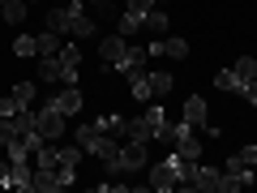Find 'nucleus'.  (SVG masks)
Wrapping results in <instances>:
<instances>
[{
  "label": "nucleus",
  "mask_w": 257,
  "mask_h": 193,
  "mask_svg": "<svg viewBox=\"0 0 257 193\" xmlns=\"http://www.w3.org/2000/svg\"><path fill=\"white\" fill-rule=\"evenodd\" d=\"M35 82H18V86H13V99H18L22 103V108H30V103H35Z\"/></svg>",
  "instance_id": "24"
},
{
  "label": "nucleus",
  "mask_w": 257,
  "mask_h": 193,
  "mask_svg": "<svg viewBox=\"0 0 257 193\" xmlns=\"http://www.w3.org/2000/svg\"><path fill=\"white\" fill-rule=\"evenodd\" d=\"M30 5H39V0H30Z\"/></svg>",
  "instance_id": "37"
},
{
  "label": "nucleus",
  "mask_w": 257,
  "mask_h": 193,
  "mask_svg": "<svg viewBox=\"0 0 257 193\" xmlns=\"http://www.w3.org/2000/svg\"><path fill=\"white\" fill-rule=\"evenodd\" d=\"M214 86H219L223 94H244V86H248V82L236 73V69H223V73H214Z\"/></svg>",
  "instance_id": "10"
},
{
  "label": "nucleus",
  "mask_w": 257,
  "mask_h": 193,
  "mask_svg": "<svg viewBox=\"0 0 257 193\" xmlns=\"http://www.w3.org/2000/svg\"><path fill=\"white\" fill-rule=\"evenodd\" d=\"M244 99H248V103H257V77H253V82L244 86Z\"/></svg>",
  "instance_id": "34"
},
{
  "label": "nucleus",
  "mask_w": 257,
  "mask_h": 193,
  "mask_svg": "<svg viewBox=\"0 0 257 193\" xmlns=\"http://www.w3.org/2000/svg\"><path fill=\"white\" fill-rule=\"evenodd\" d=\"M124 138H138V142H150V138H155V133H150V125H146V116L124 120Z\"/></svg>",
  "instance_id": "16"
},
{
  "label": "nucleus",
  "mask_w": 257,
  "mask_h": 193,
  "mask_svg": "<svg viewBox=\"0 0 257 193\" xmlns=\"http://www.w3.org/2000/svg\"><path fill=\"white\" fill-rule=\"evenodd\" d=\"M18 112H22V103L13 99V94H5V99H0V120H13Z\"/></svg>",
  "instance_id": "28"
},
{
  "label": "nucleus",
  "mask_w": 257,
  "mask_h": 193,
  "mask_svg": "<svg viewBox=\"0 0 257 193\" xmlns=\"http://www.w3.org/2000/svg\"><path fill=\"white\" fill-rule=\"evenodd\" d=\"M146 146H150V142L128 138L124 146H120V172H138V167H146Z\"/></svg>",
  "instance_id": "4"
},
{
  "label": "nucleus",
  "mask_w": 257,
  "mask_h": 193,
  "mask_svg": "<svg viewBox=\"0 0 257 193\" xmlns=\"http://www.w3.org/2000/svg\"><path fill=\"white\" fill-rule=\"evenodd\" d=\"M13 56H22V60H26V56H39V39L35 35H18L13 39Z\"/></svg>",
  "instance_id": "19"
},
{
  "label": "nucleus",
  "mask_w": 257,
  "mask_h": 193,
  "mask_svg": "<svg viewBox=\"0 0 257 193\" xmlns=\"http://www.w3.org/2000/svg\"><path fill=\"white\" fill-rule=\"evenodd\" d=\"M0 13H5V22H9V26H22V22H26V0H9V5H0Z\"/></svg>",
  "instance_id": "15"
},
{
  "label": "nucleus",
  "mask_w": 257,
  "mask_h": 193,
  "mask_svg": "<svg viewBox=\"0 0 257 193\" xmlns=\"http://www.w3.org/2000/svg\"><path fill=\"white\" fill-rule=\"evenodd\" d=\"M47 30L69 35V5H64V9H47Z\"/></svg>",
  "instance_id": "17"
},
{
  "label": "nucleus",
  "mask_w": 257,
  "mask_h": 193,
  "mask_svg": "<svg viewBox=\"0 0 257 193\" xmlns=\"http://www.w3.org/2000/svg\"><path fill=\"white\" fill-rule=\"evenodd\" d=\"M9 163H13V159H9ZM9 189H22V193L35 189V172L26 167V159H18V163H13V172H9Z\"/></svg>",
  "instance_id": "9"
},
{
  "label": "nucleus",
  "mask_w": 257,
  "mask_h": 193,
  "mask_svg": "<svg viewBox=\"0 0 257 193\" xmlns=\"http://www.w3.org/2000/svg\"><path fill=\"white\" fill-rule=\"evenodd\" d=\"M146 47H133V43H128V52H124V60H120L116 64V69H120V73H124L128 77V82H133V77H142V73H146Z\"/></svg>",
  "instance_id": "6"
},
{
  "label": "nucleus",
  "mask_w": 257,
  "mask_h": 193,
  "mask_svg": "<svg viewBox=\"0 0 257 193\" xmlns=\"http://www.w3.org/2000/svg\"><path fill=\"white\" fill-rule=\"evenodd\" d=\"M142 30L155 35V39H163V35H167V13H163V9H150L146 18H142Z\"/></svg>",
  "instance_id": "13"
},
{
  "label": "nucleus",
  "mask_w": 257,
  "mask_h": 193,
  "mask_svg": "<svg viewBox=\"0 0 257 193\" xmlns=\"http://www.w3.org/2000/svg\"><path fill=\"white\" fill-rule=\"evenodd\" d=\"M90 9H94V18H99V22H111V18H120L111 0H90Z\"/></svg>",
  "instance_id": "25"
},
{
  "label": "nucleus",
  "mask_w": 257,
  "mask_h": 193,
  "mask_svg": "<svg viewBox=\"0 0 257 193\" xmlns=\"http://www.w3.org/2000/svg\"><path fill=\"white\" fill-rule=\"evenodd\" d=\"M52 103H56V108L64 112V116H69V112H82V90H77V86H64V90L56 94Z\"/></svg>",
  "instance_id": "12"
},
{
  "label": "nucleus",
  "mask_w": 257,
  "mask_h": 193,
  "mask_svg": "<svg viewBox=\"0 0 257 193\" xmlns=\"http://www.w3.org/2000/svg\"><path fill=\"white\" fill-rule=\"evenodd\" d=\"M35 159H39V167H56V146H47V142H43V146L35 150Z\"/></svg>",
  "instance_id": "29"
},
{
  "label": "nucleus",
  "mask_w": 257,
  "mask_h": 193,
  "mask_svg": "<svg viewBox=\"0 0 257 193\" xmlns=\"http://www.w3.org/2000/svg\"><path fill=\"white\" fill-rule=\"evenodd\" d=\"M56 56H60V69H77V64H82V47L77 43H60Z\"/></svg>",
  "instance_id": "18"
},
{
  "label": "nucleus",
  "mask_w": 257,
  "mask_h": 193,
  "mask_svg": "<svg viewBox=\"0 0 257 193\" xmlns=\"http://www.w3.org/2000/svg\"><path fill=\"white\" fill-rule=\"evenodd\" d=\"M146 52H150V56H172V60H184V56H189V39H180V35H163L159 43H150Z\"/></svg>",
  "instance_id": "5"
},
{
  "label": "nucleus",
  "mask_w": 257,
  "mask_h": 193,
  "mask_svg": "<svg viewBox=\"0 0 257 193\" xmlns=\"http://www.w3.org/2000/svg\"><path fill=\"white\" fill-rule=\"evenodd\" d=\"M116 26H120V35L128 39V35H138V30H142V18H138V13H128V9H124V13L116 18Z\"/></svg>",
  "instance_id": "21"
},
{
  "label": "nucleus",
  "mask_w": 257,
  "mask_h": 193,
  "mask_svg": "<svg viewBox=\"0 0 257 193\" xmlns=\"http://www.w3.org/2000/svg\"><path fill=\"white\" fill-rule=\"evenodd\" d=\"M253 184H257V167H253Z\"/></svg>",
  "instance_id": "35"
},
{
  "label": "nucleus",
  "mask_w": 257,
  "mask_h": 193,
  "mask_svg": "<svg viewBox=\"0 0 257 193\" xmlns=\"http://www.w3.org/2000/svg\"><path fill=\"white\" fill-rule=\"evenodd\" d=\"M150 189H159V193H167V189H180V159H176V155L150 167Z\"/></svg>",
  "instance_id": "2"
},
{
  "label": "nucleus",
  "mask_w": 257,
  "mask_h": 193,
  "mask_svg": "<svg viewBox=\"0 0 257 193\" xmlns=\"http://www.w3.org/2000/svg\"><path fill=\"white\" fill-rule=\"evenodd\" d=\"M0 5H9V0H0Z\"/></svg>",
  "instance_id": "36"
},
{
  "label": "nucleus",
  "mask_w": 257,
  "mask_h": 193,
  "mask_svg": "<svg viewBox=\"0 0 257 193\" xmlns=\"http://www.w3.org/2000/svg\"><path fill=\"white\" fill-rule=\"evenodd\" d=\"M150 86H155V99H167L172 86H176V77L172 73H150Z\"/></svg>",
  "instance_id": "20"
},
{
  "label": "nucleus",
  "mask_w": 257,
  "mask_h": 193,
  "mask_svg": "<svg viewBox=\"0 0 257 193\" xmlns=\"http://www.w3.org/2000/svg\"><path fill=\"white\" fill-rule=\"evenodd\" d=\"M155 5H159V0H128L124 9H128V13H138V18H146V13L155 9Z\"/></svg>",
  "instance_id": "30"
},
{
  "label": "nucleus",
  "mask_w": 257,
  "mask_h": 193,
  "mask_svg": "<svg viewBox=\"0 0 257 193\" xmlns=\"http://www.w3.org/2000/svg\"><path fill=\"white\" fill-rule=\"evenodd\" d=\"M60 52V35H56V30H43V35H39V56H56Z\"/></svg>",
  "instance_id": "23"
},
{
  "label": "nucleus",
  "mask_w": 257,
  "mask_h": 193,
  "mask_svg": "<svg viewBox=\"0 0 257 193\" xmlns=\"http://www.w3.org/2000/svg\"><path fill=\"white\" fill-rule=\"evenodd\" d=\"M124 52H128V39L124 35H107V39H99V56L107 64H120L124 60Z\"/></svg>",
  "instance_id": "8"
},
{
  "label": "nucleus",
  "mask_w": 257,
  "mask_h": 193,
  "mask_svg": "<svg viewBox=\"0 0 257 193\" xmlns=\"http://www.w3.org/2000/svg\"><path fill=\"white\" fill-rule=\"evenodd\" d=\"M13 138H18V129H13V120H0V146H9Z\"/></svg>",
  "instance_id": "31"
},
{
  "label": "nucleus",
  "mask_w": 257,
  "mask_h": 193,
  "mask_svg": "<svg viewBox=\"0 0 257 193\" xmlns=\"http://www.w3.org/2000/svg\"><path fill=\"white\" fill-rule=\"evenodd\" d=\"M39 82H64L60 56H39Z\"/></svg>",
  "instance_id": "11"
},
{
  "label": "nucleus",
  "mask_w": 257,
  "mask_h": 193,
  "mask_svg": "<svg viewBox=\"0 0 257 193\" xmlns=\"http://www.w3.org/2000/svg\"><path fill=\"white\" fill-rule=\"evenodd\" d=\"M94 129L116 138V133H124V116H99V120H94Z\"/></svg>",
  "instance_id": "22"
},
{
  "label": "nucleus",
  "mask_w": 257,
  "mask_h": 193,
  "mask_svg": "<svg viewBox=\"0 0 257 193\" xmlns=\"http://www.w3.org/2000/svg\"><path fill=\"white\" fill-rule=\"evenodd\" d=\"M94 133H99V129H94V125H77V129H73V142H77V146L86 150V146H90V142H94Z\"/></svg>",
  "instance_id": "27"
},
{
  "label": "nucleus",
  "mask_w": 257,
  "mask_h": 193,
  "mask_svg": "<svg viewBox=\"0 0 257 193\" xmlns=\"http://www.w3.org/2000/svg\"><path fill=\"white\" fill-rule=\"evenodd\" d=\"M240 163H244V167H257V146H240Z\"/></svg>",
  "instance_id": "32"
},
{
  "label": "nucleus",
  "mask_w": 257,
  "mask_h": 193,
  "mask_svg": "<svg viewBox=\"0 0 257 193\" xmlns=\"http://www.w3.org/2000/svg\"><path fill=\"white\" fill-rule=\"evenodd\" d=\"M86 150H90V155H99L103 163H107L111 176H120V142L111 138V133H94V142H90Z\"/></svg>",
  "instance_id": "3"
},
{
  "label": "nucleus",
  "mask_w": 257,
  "mask_h": 193,
  "mask_svg": "<svg viewBox=\"0 0 257 193\" xmlns=\"http://www.w3.org/2000/svg\"><path fill=\"white\" fill-rule=\"evenodd\" d=\"M9 172H13V163H9V159H0V189H9Z\"/></svg>",
  "instance_id": "33"
},
{
  "label": "nucleus",
  "mask_w": 257,
  "mask_h": 193,
  "mask_svg": "<svg viewBox=\"0 0 257 193\" xmlns=\"http://www.w3.org/2000/svg\"><path fill=\"white\" fill-rule=\"evenodd\" d=\"M35 129L43 133L47 142H60V133H64V112L56 108L52 99L43 103V112H35Z\"/></svg>",
  "instance_id": "1"
},
{
  "label": "nucleus",
  "mask_w": 257,
  "mask_h": 193,
  "mask_svg": "<svg viewBox=\"0 0 257 193\" xmlns=\"http://www.w3.org/2000/svg\"><path fill=\"white\" fill-rule=\"evenodd\" d=\"M159 5H163V0H159Z\"/></svg>",
  "instance_id": "38"
},
{
  "label": "nucleus",
  "mask_w": 257,
  "mask_h": 193,
  "mask_svg": "<svg viewBox=\"0 0 257 193\" xmlns=\"http://www.w3.org/2000/svg\"><path fill=\"white\" fill-rule=\"evenodd\" d=\"M236 73L244 77V82H253V77H257V60H253V56H240V60H236Z\"/></svg>",
  "instance_id": "26"
},
{
  "label": "nucleus",
  "mask_w": 257,
  "mask_h": 193,
  "mask_svg": "<svg viewBox=\"0 0 257 193\" xmlns=\"http://www.w3.org/2000/svg\"><path fill=\"white\" fill-rule=\"evenodd\" d=\"M206 112H210V108H206V99H202V94H189V99H184V112H180V120H184V125H193V129H202L206 120H210Z\"/></svg>",
  "instance_id": "7"
},
{
  "label": "nucleus",
  "mask_w": 257,
  "mask_h": 193,
  "mask_svg": "<svg viewBox=\"0 0 257 193\" xmlns=\"http://www.w3.org/2000/svg\"><path fill=\"white\" fill-rule=\"evenodd\" d=\"M128 94H133V99H138L142 108H146V103L155 99V86H150V73H142V77H133V82H128Z\"/></svg>",
  "instance_id": "14"
}]
</instances>
